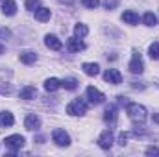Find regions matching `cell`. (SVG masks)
I'll return each mask as SVG.
<instances>
[{
    "mask_svg": "<svg viewBox=\"0 0 159 157\" xmlns=\"http://www.w3.org/2000/svg\"><path fill=\"white\" fill-rule=\"evenodd\" d=\"M126 113H128V118L137 126H143L146 117H148L146 107L141 104H126Z\"/></svg>",
    "mask_w": 159,
    "mask_h": 157,
    "instance_id": "6da1fadb",
    "label": "cell"
},
{
    "mask_svg": "<svg viewBox=\"0 0 159 157\" xmlns=\"http://www.w3.org/2000/svg\"><path fill=\"white\" fill-rule=\"evenodd\" d=\"M67 113H69L70 117H83V115L87 113V102L81 100V98L72 100V102L67 105Z\"/></svg>",
    "mask_w": 159,
    "mask_h": 157,
    "instance_id": "7a4b0ae2",
    "label": "cell"
},
{
    "mask_svg": "<svg viewBox=\"0 0 159 157\" xmlns=\"http://www.w3.org/2000/svg\"><path fill=\"white\" fill-rule=\"evenodd\" d=\"M24 137L22 135H9V137H6L4 139V146L11 152V154H15L17 150H20L22 146H24Z\"/></svg>",
    "mask_w": 159,
    "mask_h": 157,
    "instance_id": "3957f363",
    "label": "cell"
},
{
    "mask_svg": "<svg viewBox=\"0 0 159 157\" xmlns=\"http://www.w3.org/2000/svg\"><path fill=\"white\" fill-rule=\"evenodd\" d=\"M52 141H54L57 146H61V148L70 146V135H69L65 129H61V128H57V129L52 131Z\"/></svg>",
    "mask_w": 159,
    "mask_h": 157,
    "instance_id": "277c9868",
    "label": "cell"
},
{
    "mask_svg": "<svg viewBox=\"0 0 159 157\" xmlns=\"http://www.w3.org/2000/svg\"><path fill=\"white\" fill-rule=\"evenodd\" d=\"M128 69H129L131 74H143V70H144V61H143V57H141V54H139L137 50H133V56H131V61H129Z\"/></svg>",
    "mask_w": 159,
    "mask_h": 157,
    "instance_id": "5b68a950",
    "label": "cell"
},
{
    "mask_svg": "<svg viewBox=\"0 0 159 157\" xmlns=\"http://www.w3.org/2000/svg\"><path fill=\"white\" fill-rule=\"evenodd\" d=\"M113 142H115V135H113L111 129H106V131L98 137V146H100L102 150H109V148L113 146Z\"/></svg>",
    "mask_w": 159,
    "mask_h": 157,
    "instance_id": "8992f818",
    "label": "cell"
},
{
    "mask_svg": "<svg viewBox=\"0 0 159 157\" xmlns=\"http://www.w3.org/2000/svg\"><path fill=\"white\" fill-rule=\"evenodd\" d=\"M87 98H89V102L91 104H94V105H98V104H102L104 100H106V96H104V92L102 91H98L96 87H87Z\"/></svg>",
    "mask_w": 159,
    "mask_h": 157,
    "instance_id": "52a82bcc",
    "label": "cell"
},
{
    "mask_svg": "<svg viewBox=\"0 0 159 157\" xmlns=\"http://www.w3.org/2000/svg\"><path fill=\"white\" fill-rule=\"evenodd\" d=\"M24 128H26L28 131H35V129H39V128H41L39 115H35V113L26 115V118H24Z\"/></svg>",
    "mask_w": 159,
    "mask_h": 157,
    "instance_id": "ba28073f",
    "label": "cell"
},
{
    "mask_svg": "<svg viewBox=\"0 0 159 157\" xmlns=\"http://www.w3.org/2000/svg\"><path fill=\"white\" fill-rule=\"evenodd\" d=\"M104 79L107 83H111V85H119V83H122V74H120L117 69H107L104 72Z\"/></svg>",
    "mask_w": 159,
    "mask_h": 157,
    "instance_id": "9c48e42d",
    "label": "cell"
},
{
    "mask_svg": "<svg viewBox=\"0 0 159 157\" xmlns=\"http://www.w3.org/2000/svg\"><path fill=\"white\" fill-rule=\"evenodd\" d=\"M44 44H46V48H50V50H56V52L63 48V43L57 39L56 35H52V34L44 35Z\"/></svg>",
    "mask_w": 159,
    "mask_h": 157,
    "instance_id": "30bf717a",
    "label": "cell"
},
{
    "mask_svg": "<svg viewBox=\"0 0 159 157\" xmlns=\"http://www.w3.org/2000/svg\"><path fill=\"white\" fill-rule=\"evenodd\" d=\"M126 24H131V26H135V24H139V13H135L133 9H126L124 13H122V17H120Z\"/></svg>",
    "mask_w": 159,
    "mask_h": 157,
    "instance_id": "8fae6325",
    "label": "cell"
},
{
    "mask_svg": "<svg viewBox=\"0 0 159 157\" xmlns=\"http://www.w3.org/2000/svg\"><path fill=\"white\" fill-rule=\"evenodd\" d=\"M19 96H20L22 100H34V98L37 96V89H35L34 85H26V87H22V89L19 91Z\"/></svg>",
    "mask_w": 159,
    "mask_h": 157,
    "instance_id": "7c38bea8",
    "label": "cell"
},
{
    "mask_svg": "<svg viewBox=\"0 0 159 157\" xmlns=\"http://www.w3.org/2000/svg\"><path fill=\"white\" fill-rule=\"evenodd\" d=\"M2 13L6 17H13L17 13V2L15 0H4L2 2Z\"/></svg>",
    "mask_w": 159,
    "mask_h": 157,
    "instance_id": "4fadbf2b",
    "label": "cell"
},
{
    "mask_svg": "<svg viewBox=\"0 0 159 157\" xmlns=\"http://www.w3.org/2000/svg\"><path fill=\"white\" fill-rule=\"evenodd\" d=\"M67 48H69L70 52L78 54V52H81V50H85V43L80 41L78 37H70V39L67 41Z\"/></svg>",
    "mask_w": 159,
    "mask_h": 157,
    "instance_id": "5bb4252c",
    "label": "cell"
},
{
    "mask_svg": "<svg viewBox=\"0 0 159 157\" xmlns=\"http://www.w3.org/2000/svg\"><path fill=\"white\" fill-rule=\"evenodd\" d=\"M104 120H106L109 126H115V122H117V105H115V104H111V105L106 109V113H104Z\"/></svg>",
    "mask_w": 159,
    "mask_h": 157,
    "instance_id": "9a60e30c",
    "label": "cell"
},
{
    "mask_svg": "<svg viewBox=\"0 0 159 157\" xmlns=\"http://www.w3.org/2000/svg\"><path fill=\"white\" fill-rule=\"evenodd\" d=\"M13 124H15L13 113H9V111H2L0 113V128H11Z\"/></svg>",
    "mask_w": 159,
    "mask_h": 157,
    "instance_id": "2e32d148",
    "label": "cell"
},
{
    "mask_svg": "<svg viewBox=\"0 0 159 157\" xmlns=\"http://www.w3.org/2000/svg\"><path fill=\"white\" fill-rule=\"evenodd\" d=\"M81 69H83V72H85L87 76H98V74H100L98 63H83Z\"/></svg>",
    "mask_w": 159,
    "mask_h": 157,
    "instance_id": "e0dca14e",
    "label": "cell"
},
{
    "mask_svg": "<svg viewBox=\"0 0 159 157\" xmlns=\"http://www.w3.org/2000/svg\"><path fill=\"white\" fill-rule=\"evenodd\" d=\"M19 57H20V61H22L24 65H32V63H35V61H37V54H35V52H32V50L22 52Z\"/></svg>",
    "mask_w": 159,
    "mask_h": 157,
    "instance_id": "ac0fdd59",
    "label": "cell"
},
{
    "mask_svg": "<svg viewBox=\"0 0 159 157\" xmlns=\"http://www.w3.org/2000/svg\"><path fill=\"white\" fill-rule=\"evenodd\" d=\"M50 9L48 7H37L35 9V20H39V22H46V20H50Z\"/></svg>",
    "mask_w": 159,
    "mask_h": 157,
    "instance_id": "d6986e66",
    "label": "cell"
},
{
    "mask_svg": "<svg viewBox=\"0 0 159 157\" xmlns=\"http://www.w3.org/2000/svg\"><path fill=\"white\" fill-rule=\"evenodd\" d=\"M59 87H61V81L57 78H48L44 81V91H46V92H54V91H57Z\"/></svg>",
    "mask_w": 159,
    "mask_h": 157,
    "instance_id": "ffe728a7",
    "label": "cell"
},
{
    "mask_svg": "<svg viewBox=\"0 0 159 157\" xmlns=\"http://www.w3.org/2000/svg\"><path fill=\"white\" fill-rule=\"evenodd\" d=\"M87 34H89V28H87L85 24L78 22V24L74 26V37H78V39H83V37H85Z\"/></svg>",
    "mask_w": 159,
    "mask_h": 157,
    "instance_id": "44dd1931",
    "label": "cell"
},
{
    "mask_svg": "<svg viewBox=\"0 0 159 157\" xmlns=\"http://www.w3.org/2000/svg\"><path fill=\"white\" fill-rule=\"evenodd\" d=\"M143 22H144L146 26H156V24H157V17H156V13L146 11V13L143 15Z\"/></svg>",
    "mask_w": 159,
    "mask_h": 157,
    "instance_id": "7402d4cb",
    "label": "cell"
},
{
    "mask_svg": "<svg viewBox=\"0 0 159 157\" xmlns=\"http://www.w3.org/2000/svg\"><path fill=\"white\" fill-rule=\"evenodd\" d=\"M61 87H65L67 91H74L78 87V79L76 78H65L61 81Z\"/></svg>",
    "mask_w": 159,
    "mask_h": 157,
    "instance_id": "603a6c76",
    "label": "cell"
},
{
    "mask_svg": "<svg viewBox=\"0 0 159 157\" xmlns=\"http://www.w3.org/2000/svg\"><path fill=\"white\" fill-rule=\"evenodd\" d=\"M148 54L152 59H159V43H152L148 48Z\"/></svg>",
    "mask_w": 159,
    "mask_h": 157,
    "instance_id": "cb8c5ba5",
    "label": "cell"
},
{
    "mask_svg": "<svg viewBox=\"0 0 159 157\" xmlns=\"http://www.w3.org/2000/svg\"><path fill=\"white\" fill-rule=\"evenodd\" d=\"M81 4L85 7H89V9H96L100 6V0H81Z\"/></svg>",
    "mask_w": 159,
    "mask_h": 157,
    "instance_id": "d4e9b609",
    "label": "cell"
},
{
    "mask_svg": "<svg viewBox=\"0 0 159 157\" xmlns=\"http://www.w3.org/2000/svg\"><path fill=\"white\" fill-rule=\"evenodd\" d=\"M24 6H26V9H28V11H35V9L39 7V0H26V4H24Z\"/></svg>",
    "mask_w": 159,
    "mask_h": 157,
    "instance_id": "484cf974",
    "label": "cell"
},
{
    "mask_svg": "<svg viewBox=\"0 0 159 157\" xmlns=\"http://www.w3.org/2000/svg\"><path fill=\"white\" fill-rule=\"evenodd\" d=\"M11 91H13V87H11L9 83H7V85H0V92H2V94H9Z\"/></svg>",
    "mask_w": 159,
    "mask_h": 157,
    "instance_id": "4316f807",
    "label": "cell"
},
{
    "mask_svg": "<svg viewBox=\"0 0 159 157\" xmlns=\"http://www.w3.org/2000/svg\"><path fill=\"white\" fill-rule=\"evenodd\" d=\"M128 137H129V133H120V137H119V144L120 146H124V144L128 142Z\"/></svg>",
    "mask_w": 159,
    "mask_h": 157,
    "instance_id": "83f0119b",
    "label": "cell"
},
{
    "mask_svg": "<svg viewBox=\"0 0 159 157\" xmlns=\"http://www.w3.org/2000/svg\"><path fill=\"white\" fill-rule=\"evenodd\" d=\"M146 155H159V148H156V146H150V148L146 150Z\"/></svg>",
    "mask_w": 159,
    "mask_h": 157,
    "instance_id": "f1b7e54d",
    "label": "cell"
},
{
    "mask_svg": "<svg viewBox=\"0 0 159 157\" xmlns=\"http://www.w3.org/2000/svg\"><path fill=\"white\" fill-rule=\"evenodd\" d=\"M59 4H67V6H72L74 4V0H57Z\"/></svg>",
    "mask_w": 159,
    "mask_h": 157,
    "instance_id": "f546056e",
    "label": "cell"
},
{
    "mask_svg": "<svg viewBox=\"0 0 159 157\" xmlns=\"http://www.w3.org/2000/svg\"><path fill=\"white\" fill-rule=\"evenodd\" d=\"M154 122H156V124H159V113H156V115H154Z\"/></svg>",
    "mask_w": 159,
    "mask_h": 157,
    "instance_id": "4dcf8cb0",
    "label": "cell"
},
{
    "mask_svg": "<svg viewBox=\"0 0 159 157\" xmlns=\"http://www.w3.org/2000/svg\"><path fill=\"white\" fill-rule=\"evenodd\" d=\"M0 54H4V44H0Z\"/></svg>",
    "mask_w": 159,
    "mask_h": 157,
    "instance_id": "1f68e13d",
    "label": "cell"
}]
</instances>
